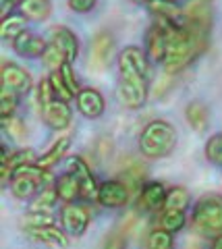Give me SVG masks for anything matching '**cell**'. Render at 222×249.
<instances>
[{"mask_svg": "<svg viewBox=\"0 0 222 249\" xmlns=\"http://www.w3.org/2000/svg\"><path fill=\"white\" fill-rule=\"evenodd\" d=\"M150 58L141 48L129 46L119 56V98L127 108H141L148 100Z\"/></svg>", "mask_w": 222, "mask_h": 249, "instance_id": "obj_1", "label": "cell"}, {"mask_svg": "<svg viewBox=\"0 0 222 249\" xmlns=\"http://www.w3.org/2000/svg\"><path fill=\"white\" fill-rule=\"evenodd\" d=\"M177 145V129L168 121H152L145 124V129L139 135V152L145 158L158 160L171 156Z\"/></svg>", "mask_w": 222, "mask_h": 249, "instance_id": "obj_2", "label": "cell"}, {"mask_svg": "<svg viewBox=\"0 0 222 249\" xmlns=\"http://www.w3.org/2000/svg\"><path fill=\"white\" fill-rule=\"evenodd\" d=\"M191 220L202 232H222V196L208 193L200 197Z\"/></svg>", "mask_w": 222, "mask_h": 249, "instance_id": "obj_3", "label": "cell"}, {"mask_svg": "<svg viewBox=\"0 0 222 249\" xmlns=\"http://www.w3.org/2000/svg\"><path fill=\"white\" fill-rule=\"evenodd\" d=\"M46 175H48V170L40 168L37 164H25L17 168L11 177V191L13 196L17 199H29L35 196V191L40 189L46 181Z\"/></svg>", "mask_w": 222, "mask_h": 249, "instance_id": "obj_4", "label": "cell"}, {"mask_svg": "<svg viewBox=\"0 0 222 249\" xmlns=\"http://www.w3.org/2000/svg\"><path fill=\"white\" fill-rule=\"evenodd\" d=\"M117 56V44L108 31H98L91 40V67L108 69Z\"/></svg>", "mask_w": 222, "mask_h": 249, "instance_id": "obj_5", "label": "cell"}, {"mask_svg": "<svg viewBox=\"0 0 222 249\" xmlns=\"http://www.w3.org/2000/svg\"><path fill=\"white\" fill-rule=\"evenodd\" d=\"M40 110H42L44 123L48 124L50 129L63 131L73 121V110H71V106H68V102H65V100L54 98V100H50V102L42 104Z\"/></svg>", "mask_w": 222, "mask_h": 249, "instance_id": "obj_6", "label": "cell"}, {"mask_svg": "<svg viewBox=\"0 0 222 249\" xmlns=\"http://www.w3.org/2000/svg\"><path fill=\"white\" fill-rule=\"evenodd\" d=\"M0 83H2L4 89H11L17 96H23V93H27L32 89V75L25 69H21L19 65H15V62H2Z\"/></svg>", "mask_w": 222, "mask_h": 249, "instance_id": "obj_7", "label": "cell"}, {"mask_svg": "<svg viewBox=\"0 0 222 249\" xmlns=\"http://www.w3.org/2000/svg\"><path fill=\"white\" fill-rule=\"evenodd\" d=\"M60 224L63 229L73 237H79L85 232L87 224H89V210L81 204H67L63 210H60Z\"/></svg>", "mask_w": 222, "mask_h": 249, "instance_id": "obj_8", "label": "cell"}, {"mask_svg": "<svg viewBox=\"0 0 222 249\" xmlns=\"http://www.w3.org/2000/svg\"><path fill=\"white\" fill-rule=\"evenodd\" d=\"M75 102L85 119H100L106 110V100L96 88H81V91L75 96Z\"/></svg>", "mask_w": 222, "mask_h": 249, "instance_id": "obj_9", "label": "cell"}, {"mask_svg": "<svg viewBox=\"0 0 222 249\" xmlns=\"http://www.w3.org/2000/svg\"><path fill=\"white\" fill-rule=\"evenodd\" d=\"M131 189L122 181H106L98 189V201L104 208H122L129 201Z\"/></svg>", "mask_w": 222, "mask_h": 249, "instance_id": "obj_10", "label": "cell"}, {"mask_svg": "<svg viewBox=\"0 0 222 249\" xmlns=\"http://www.w3.org/2000/svg\"><path fill=\"white\" fill-rule=\"evenodd\" d=\"M68 170L79 178L81 189H83V197L85 199H98V189H100V187H98L94 175H91L89 166L83 162V158H79V156H71V158H68Z\"/></svg>", "mask_w": 222, "mask_h": 249, "instance_id": "obj_11", "label": "cell"}, {"mask_svg": "<svg viewBox=\"0 0 222 249\" xmlns=\"http://www.w3.org/2000/svg\"><path fill=\"white\" fill-rule=\"evenodd\" d=\"M166 52H168V42H166V34L162 25H152L148 36H145V54H148L150 62H162L166 60Z\"/></svg>", "mask_w": 222, "mask_h": 249, "instance_id": "obj_12", "label": "cell"}, {"mask_svg": "<svg viewBox=\"0 0 222 249\" xmlns=\"http://www.w3.org/2000/svg\"><path fill=\"white\" fill-rule=\"evenodd\" d=\"M50 36H52V44H54L56 48L65 54V58L68 62H73L75 58H77L79 40H77V36H75L71 29L65 27V25H56V27L50 29Z\"/></svg>", "mask_w": 222, "mask_h": 249, "instance_id": "obj_13", "label": "cell"}, {"mask_svg": "<svg viewBox=\"0 0 222 249\" xmlns=\"http://www.w3.org/2000/svg\"><path fill=\"white\" fill-rule=\"evenodd\" d=\"M13 48L15 52L19 54L23 58H37V56H44L46 48H48V44H46L40 36L32 34V31H23V34L17 37V40L13 42Z\"/></svg>", "mask_w": 222, "mask_h": 249, "instance_id": "obj_14", "label": "cell"}, {"mask_svg": "<svg viewBox=\"0 0 222 249\" xmlns=\"http://www.w3.org/2000/svg\"><path fill=\"white\" fill-rule=\"evenodd\" d=\"M166 196H168V189L162 183H158V181L145 183V185H141V189H139V208H143V210H160V208H164Z\"/></svg>", "mask_w": 222, "mask_h": 249, "instance_id": "obj_15", "label": "cell"}, {"mask_svg": "<svg viewBox=\"0 0 222 249\" xmlns=\"http://www.w3.org/2000/svg\"><path fill=\"white\" fill-rule=\"evenodd\" d=\"M54 185H56V191H58V199L67 201V204H73L75 199L83 197L81 183H79V178L75 177L73 173H65V175L56 177Z\"/></svg>", "mask_w": 222, "mask_h": 249, "instance_id": "obj_16", "label": "cell"}, {"mask_svg": "<svg viewBox=\"0 0 222 249\" xmlns=\"http://www.w3.org/2000/svg\"><path fill=\"white\" fill-rule=\"evenodd\" d=\"M17 9L27 21L37 23V21H46L50 17L52 4H50V0H21Z\"/></svg>", "mask_w": 222, "mask_h": 249, "instance_id": "obj_17", "label": "cell"}, {"mask_svg": "<svg viewBox=\"0 0 222 249\" xmlns=\"http://www.w3.org/2000/svg\"><path fill=\"white\" fill-rule=\"evenodd\" d=\"M185 119L191 124V129L197 131V133H204L205 129L210 127V114H208V106L204 102H189L185 108Z\"/></svg>", "mask_w": 222, "mask_h": 249, "instance_id": "obj_18", "label": "cell"}, {"mask_svg": "<svg viewBox=\"0 0 222 249\" xmlns=\"http://www.w3.org/2000/svg\"><path fill=\"white\" fill-rule=\"evenodd\" d=\"M25 23H27V19L23 17L21 13L4 15L2 21H0V37H2V40L15 42L23 31H25Z\"/></svg>", "mask_w": 222, "mask_h": 249, "instance_id": "obj_19", "label": "cell"}, {"mask_svg": "<svg viewBox=\"0 0 222 249\" xmlns=\"http://www.w3.org/2000/svg\"><path fill=\"white\" fill-rule=\"evenodd\" d=\"M27 232L34 239L42 241V243L54 245V247H60V249H67L68 247V237L58 227H54V224H50V227H42V229H32V231H27Z\"/></svg>", "mask_w": 222, "mask_h": 249, "instance_id": "obj_20", "label": "cell"}, {"mask_svg": "<svg viewBox=\"0 0 222 249\" xmlns=\"http://www.w3.org/2000/svg\"><path fill=\"white\" fill-rule=\"evenodd\" d=\"M68 143H71V137H60L58 142H54V145L50 147L48 152H46L42 158H37V162L35 164L40 166V168H44V170H48V168H52L56 164V162L63 158V156L67 154V150H68Z\"/></svg>", "mask_w": 222, "mask_h": 249, "instance_id": "obj_21", "label": "cell"}, {"mask_svg": "<svg viewBox=\"0 0 222 249\" xmlns=\"http://www.w3.org/2000/svg\"><path fill=\"white\" fill-rule=\"evenodd\" d=\"M56 199H58L56 185H46L42 191H37V197H34L29 208L35 210V212H48V210L56 204Z\"/></svg>", "mask_w": 222, "mask_h": 249, "instance_id": "obj_22", "label": "cell"}, {"mask_svg": "<svg viewBox=\"0 0 222 249\" xmlns=\"http://www.w3.org/2000/svg\"><path fill=\"white\" fill-rule=\"evenodd\" d=\"M185 227V212L183 210H164L160 214V229L168 232H179Z\"/></svg>", "mask_w": 222, "mask_h": 249, "instance_id": "obj_23", "label": "cell"}, {"mask_svg": "<svg viewBox=\"0 0 222 249\" xmlns=\"http://www.w3.org/2000/svg\"><path fill=\"white\" fill-rule=\"evenodd\" d=\"M189 208V191L185 187H171L166 196V204L164 210H185Z\"/></svg>", "mask_w": 222, "mask_h": 249, "instance_id": "obj_24", "label": "cell"}, {"mask_svg": "<svg viewBox=\"0 0 222 249\" xmlns=\"http://www.w3.org/2000/svg\"><path fill=\"white\" fill-rule=\"evenodd\" d=\"M148 249H174V239L172 232H168L164 229H156L150 232L148 243H145Z\"/></svg>", "mask_w": 222, "mask_h": 249, "instance_id": "obj_25", "label": "cell"}, {"mask_svg": "<svg viewBox=\"0 0 222 249\" xmlns=\"http://www.w3.org/2000/svg\"><path fill=\"white\" fill-rule=\"evenodd\" d=\"M205 158L214 166H222V133H214L205 143Z\"/></svg>", "mask_w": 222, "mask_h": 249, "instance_id": "obj_26", "label": "cell"}, {"mask_svg": "<svg viewBox=\"0 0 222 249\" xmlns=\"http://www.w3.org/2000/svg\"><path fill=\"white\" fill-rule=\"evenodd\" d=\"M25 224V231H32V229H42V227H50V224H54V218H52L50 212H35V210H32L25 220H23Z\"/></svg>", "mask_w": 222, "mask_h": 249, "instance_id": "obj_27", "label": "cell"}, {"mask_svg": "<svg viewBox=\"0 0 222 249\" xmlns=\"http://www.w3.org/2000/svg\"><path fill=\"white\" fill-rule=\"evenodd\" d=\"M17 104H19L17 93L2 88V91H0V116H2V119H11Z\"/></svg>", "mask_w": 222, "mask_h": 249, "instance_id": "obj_28", "label": "cell"}, {"mask_svg": "<svg viewBox=\"0 0 222 249\" xmlns=\"http://www.w3.org/2000/svg\"><path fill=\"white\" fill-rule=\"evenodd\" d=\"M42 60H44V65L48 67L50 71H58V69L63 67L65 62H68V60L65 58V54L60 52L54 44H48V48H46V52H44Z\"/></svg>", "mask_w": 222, "mask_h": 249, "instance_id": "obj_29", "label": "cell"}, {"mask_svg": "<svg viewBox=\"0 0 222 249\" xmlns=\"http://www.w3.org/2000/svg\"><path fill=\"white\" fill-rule=\"evenodd\" d=\"M58 73H60V77H63V81H65V85L68 88V91H71L73 96H77V93L81 91V88H79V83H77V77H75V71H73L71 62H65V65L58 69Z\"/></svg>", "mask_w": 222, "mask_h": 249, "instance_id": "obj_30", "label": "cell"}, {"mask_svg": "<svg viewBox=\"0 0 222 249\" xmlns=\"http://www.w3.org/2000/svg\"><path fill=\"white\" fill-rule=\"evenodd\" d=\"M2 127L6 129V133H9L13 139H25V135H27V131H25V124H23V121L21 119H2Z\"/></svg>", "mask_w": 222, "mask_h": 249, "instance_id": "obj_31", "label": "cell"}, {"mask_svg": "<svg viewBox=\"0 0 222 249\" xmlns=\"http://www.w3.org/2000/svg\"><path fill=\"white\" fill-rule=\"evenodd\" d=\"M50 81H52V88H54V91H56V98L58 100H65V102H68L71 98H75L71 91H68V88L65 85V81H63V77H60V73L56 71H52V75H50Z\"/></svg>", "mask_w": 222, "mask_h": 249, "instance_id": "obj_32", "label": "cell"}, {"mask_svg": "<svg viewBox=\"0 0 222 249\" xmlns=\"http://www.w3.org/2000/svg\"><path fill=\"white\" fill-rule=\"evenodd\" d=\"M56 98V91L54 88H52V81H50V77L48 79H42L40 83V89H37V104H46V102H50V100H54Z\"/></svg>", "mask_w": 222, "mask_h": 249, "instance_id": "obj_33", "label": "cell"}, {"mask_svg": "<svg viewBox=\"0 0 222 249\" xmlns=\"http://www.w3.org/2000/svg\"><path fill=\"white\" fill-rule=\"evenodd\" d=\"M100 249H125V235H122L120 231L110 232V235L104 239Z\"/></svg>", "mask_w": 222, "mask_h": 249, "instance_id": "obj_34", "label": "cell"}, {"mask_svg": "<svg viewBox=\"0 0 222 249\" xmlns=\"http://www.w3.org/2000/svg\"><path fill=\"white\" fill-rule=\"evenodd\" d=\"M98 0H68V9L73 13H79V15H85L94 11Z\"/></svg>", "mask_w": 222, "mask_h": 249, "instance_id": "obj_35", "label": "cell"}, {"mask_svg": "<svg viewBox=\"0 0 222 249\" xmlns=\"http://www.w3.org/2000/svg\"><path fill=\"white\" fill-rule=\"evenodd\" d=\"M21 0H0V9H2V17L4 15H11L13 9H17Z\"/></svg>", "mask_w": 222, "mask_h": 249, "instance_id": "obj_36", "label": "cell"}, {"mask_svg": "<svg viewBox=\"0 0 222 249\" xmlns=\"http://www.w3.org/2000/svg\"><path fill=\"white\" fill-rule=\"evenodd\" d=\"M210 249H222V235H216V237H214Z\"/></svg>", "mask_w": 222, "mask_h": 249, "instance_id": "obj_37", "label": "cell"}, {"mask_svg": "<svg viewBox=\"0 0 222 249\" xmlns=\"http://www.w3.org/2000/svg\"><path fill=\"white\" fill-rule=\"evenodd\" d=\"M195 2H204V4H208V2H210V0H195Z\"/></svg>", "mask_w": 222, "mask_h": 249, "instance_id": "obj_38", "label": "cell"}, {"mask_svg": "<svg viewBox=\"0 0 222 249\" xmlns=\"http://www.w3.org/2000/svg\"><path fill=\"white\" fill-rule=\"evenodd\" d=\"M168 2H172V4H179V2H181V0H168Z\"/></svg>", "mask_w": 222, "mask_h": 249, "instance_id": "obj_39", "label": "cell"}, {"mask_svg": "<svg viewBox=\"0 0 222 249\" xmlns=\"http://www.w3.org/2000/svg\"><path fill=\"white\" fill-rule=\"evenodd\" d=\"M135 2H152V0H135Z\"/></svg>", "mask_w": 222, "mask_h": 249, "instance_id": "obj_40", "label": "cell"}, {"mask_svg": "<svg viewBox=\"0 0 222 249\" xmlns=\"http://www.w3.org/2000/svg\"><path fill=\"white\" fill-rule=\"evenodd\" d=\"M195 249H197V247H195Z\"/></svg>", "mask_w": 222, "mask_h": 249, "instance_id": "obj_41", "label": "cell"}]
</instances>
